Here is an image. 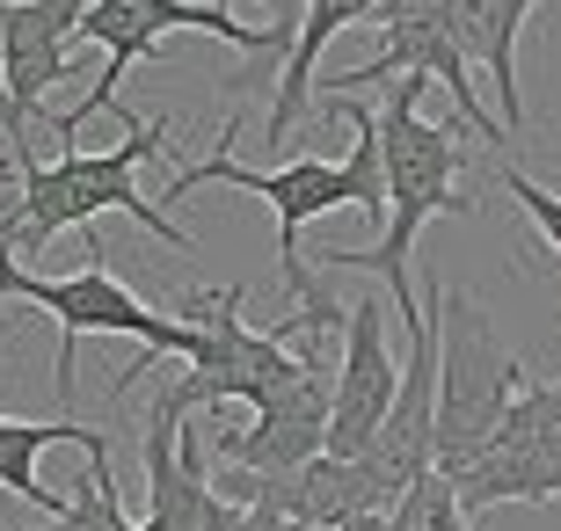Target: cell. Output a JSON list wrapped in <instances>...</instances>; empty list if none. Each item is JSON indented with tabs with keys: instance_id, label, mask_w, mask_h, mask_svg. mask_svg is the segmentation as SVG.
Returning a JSON list of instances; mask_svg holds the SVG:
<instances>
[{
	"instance_id": "6da1fadb",
	"label": "cell",
	"mask_w": 561,
	"mask_h": 531,
	"mask_svg": "<svg viewBox=\"0 0 561 531\" xmlns=\"http://www.w3.org/2000/svg\"><path fill=\"white\" fill-rule=\"evenodd\" d=\"M329 109L357 131L351 161H313V153H299V161H285V168H249V161H233V131H241V117H227V124H219V153L175 168L168 189L153 197L161 211H175L190 189H211V183H233V189H249V197H263V205L277 211V269H285V299H291V307H307L313 291H321V285H313V263L299 255L307 219H329V211H379V219H387L379 117H373V109H357L351 95H329Z\"/></svg>"
},
{
	"instance_id": "7a4b0ae2",
	"label": "cell",
	"mask_w": 561,
	"mask_h": 531,
	"mask_svg": "<svg viewBox=\"0 0 561 531\" xmlns=\"http://www.w3.org/2000/svg\"><path fill=\"white\" fill-rule=\"evenodd\" d=\"M423 81H394L387 109H379V168H387V226H379L373 247H329L313 269H373L379 285L394 291L401 327L423 321V299L409 285L416 269V241L431 219H459L474 211V197L459 189V168H467V124H437L423 117Z\"/></svg>"
},
{
	"instance_id": "3957f363",
	"label": "cell",
	"mask_w": 561,
	"mask_h": 531,
	"mask_svg": "<svg viewBox=\"0 0 561 531\" xmlns=\"http://www.w3.org/2000/svg\"><path fill=\"white\" fill-rule=\"evenodd\" d=\"M146 161H168V117H125V139L110 153H59V161L15 153V197H0V247L37 263L59 233H88L103 211H125L175 255H197V241L183 226L168 219L153 197H139Z\"/></svg>"
},
{
	"instance_id": "277c9868",
	"label": "cell",
	"mask_w": 561,
	"mask_h": 531,
	"mask_svg": "<svg viewBox=\"0 0 561 531\" xmlns=\"http://www.w3.org/2000/svg\"><path fill=\"white\" fill-rule=\"evenodd\" d=\"M175 30H190V37H219L227 51H241L249 66L255 59H285L291 37H299V22L249 30V22L233 15V0H88V8H81V44L103 51V73H95V88H88V103H73V109L51 117V131L66 139V153H73V139H81L88 117L125 109V103H117L125 73H131V66H146V59H161Z\"/></svg>"
},
{
	"instance_id": "5b68a950",
	"label": "cell",
	"mask_w": 561,
	"mask_h": 531,
	"mask_svg": "<svg viewBox=\"0 0 561 531\" xmlns=\"http://www.w3.org/2000/svg\"><path fill=\"white\" fill-rule=\"evenodd\" d=\"M431 313H437V473L453 481L467 459H481V445L503 429V415L518 408V393L533 379L474 291L431 285Z\"/></svg>"
},
{
	"instance_id": "8992f818",
	"label": "cell",
	"mask_w": 561,
	"mask_h": 531,
	"mask_svg": "<svg viewBox=\"0 0 561 531\" xmlns=\"http://www.w3.org/2000/svg\"><path fill=\"white\" fill-rule=\"evenodd\" d=\"M81 241H88V263L73 269V277L15 269V255L0 247V307H8V299L44 307L51 327H59V365H51V393H59V401H73V343H81V335H131V343L153 349V357H190V327L168 321L161 307H146L139 291L117 285V269H110V255H103V233L88 226Z\"/></svg>"
},
{
	"instance_id": "52a82bcc",
	"label": "cell",
	"mask_w": 561,
	"mask_h": 531,
	"mask_svg": "<svg viewBox=\"0 0 561 531\" xmlns=\"http://www.w3.org/2000/svg\"><path fill=\"white\" fill-rule=\"evenodd\" d=\"M373 22H379V37H387V44H379L365 66L329 73L321 95H351V88H379V81H437L445 95H453V109H459L467 131H481L496 153L511 146V131H503V124L481 109V95H474V66H467L453 22H445V0H379Z\"/></svg>"
},
{
	"instance_id": "ba28073f",
	"label": "cell",
	"mask_w": 561,
	"mask_h": 531,
	"mask_svg": "<svg viewBox=\"0 0 561 531\" xmlns=\"http://www.w3.org/2000/svg\"><path fill=\"white\" fill-rule=\"evenodd\" d=\"M459 510H496V503H561V379L518 393V408L481 445V459L453 473Z\"/></svg>"
},
{
	"instance_id": "9c48e42d",
	"label": "cell",
	"mask_w": 561,
	"mask_h": 531,
	"mask_svg": "<svg viewBox=\"0 0 561 531\" xmlns=\"http://www.w3.org/2000/svg\"><path fill=\"white\" fill-rule=\"evenodd\" d=\"M81 66V0L0 8V81H8V153H30V124H51V95Z\"/></svg>"
},
{
	"instance_id": "30bf717a",
	"label": "cell",
	"mask_w": 561,
	"mask_h": 531,
	"mask_svg": "<svg viewBox=\"0 0 561 531\" xmlns=\"http://www.w3.org/2000/svg\"><path fill=\"white\" fill-rule=\"evenodd\" d=\"M329 408H335V365L313 357L285 393H271L249 415V429H211L205 451L233 473H291L329 451Z\"/></svg>"
},
{
	"instance_id": "8fae6325",
	"label": "cell",
	"mask_w": 561,
	"mask_h": 531,
	"mask_svg": "<svg viewBox=\"0 0 561 531\" xmlns=\"http://www.w3.org/2000/svg\"><path fill=\"white\" fill-rule=\"evenodd\" d=\"M401 357L387 343V307L357 299L343 321V357H335V408H329V459H365L379 423L394 415Z\"/></svg>"
},
{
	"instance_id": "7c38bea8",
	"label": "cell",
	"mask_w": 561,
	"mask_h": 531,
	"mask_svg": "<svg viewBox=\"0 0 561 531\" xmlns=\"http://www.w3.org/2000/svg\"><path fill=\"white\" fill-rule=\"evenodd\" d=\"M547 0H445V22H453L467 66L489 73L496 88V124L503 131H525V88H518V37L525 22L540 15Z\"/></svg>"
},
{
	"instance_id": "4fadbf2b",
	"label": "cell",
	"mask_w": 561,
	"mask_h": 531,
	"mask_svg": "<svg viewBox=\"0 0 561 531\" xmlns=\"http://www.w3.org/2000/svg\"><path fill=\"white\" fill-rule=\"evenodd\" d=\"M373 8H379V0H307L299 37H291V51H285V73H277V95H271V124H263L271 153L291 139V124L307 117V103H313V66H321L329 37H343L351 22H373Z\"/></svg>"
},
{
	"instance_id": "5bb4252c",
	"label": "cell",
	"mask_w": 561,
	"mask_h": 531,
	"mask_svg": "<svg viewBox=\"0 0 561 531\" xmlns=\"http://www.w3.org/2000/svg\"><path fill=\"white\" fill-rule=\"evenodd\" d=\"M51 445L95 459V451H110V429L73 423V415H59V423H15V415H0V488L22 495V503H30V510H44V517L66 510V495H51V488L37 481V459H44Z\"/></svg>"
},
{
	"instance_id": "9a60e30c",
	"label": "cell",
	"mask_w": 561,
	"mask_h": 531,
	"mask_svg": "<svg viewBox=\"0 0 561 531\" xmlns=\"http://www.w3.org/2000/svg\"><path fill=\"white\" fill-rule=\"evenodd\" d=\"M37 531H139L125 517V503H117V466H110V451H95L81 473V488L66 495L59 517H44Z\"/></svg>"
},
{
	"instance_id": "2e32d148",
	"label": "cell",
	"mask_w": 561,
	"mask_h": 531,
	"mask_svg": "<svg viewBox=\"0 0 561 531\" xmlns=\"http://www.w3.org/2000/svg\"><path fill=\"white\" fill-rule=\"evenodd\" d=\"M496 183L511 189V205H518L525 219L540 226V241L561 255V197H554V189H547V183H533V175H525V168H511V161L496 168Z\"/></svg>"
},
{
	"instance_id": "e0dca14e",
	"label": "cell",
	"mask_w": 561,
	"mask_h": 531,
	"mask_svg": "<svg viewBox=\"0 0 561 531\" xmlns=\"http://www.w3.org/2000/svg\"><path fill=\"white\" fill-rule=\"evenodd\" d=\"M15 183V153H8V146H0V189Z\"/></svg>"
},
{
	"instance_id": "ac0fdd59",
	"label": "cell",
	"mask_w": 561,
	"mask_h": 531,
	"mask_svg": "<svg viewBox=\"0 0 561 531\" xmlns=\"http://www.w3.org/2000/svg\"><path fill=\"white\" fill-rule=\"evenodd\" d=\"M0 8H30V0H0ZM81 8H88V0H81Z\"/></svg>"
},
{
	"instance_id": "d6986e66",
	"label": "cell",
	"mask_w": 561,
	"mask_h": 531,
	"mask_svg": "<svg viewBox=\"0 0 561 531\" xmlns=\"http://www.w3.org/2000/svg\"><path fill=\"white\" fill-rule=\"evenodd\" d=\"M291 531H313V524H291Z\"/></svg>"
},
{
	"instance_id": "ffe728a7",
	"label": "cell",
	"mask_w": 561,
	"mask_h": 531,
	"mask_svg": "<svg viewBox=\"0 0 561 531\" xmlns=\"http://www.w3.org/2000/svg\"><path fill=\"white\" fill-rule=\"evenodd\" d=\"M263 8H277V0H263Z\"/></svg>"
}]
</instances>
